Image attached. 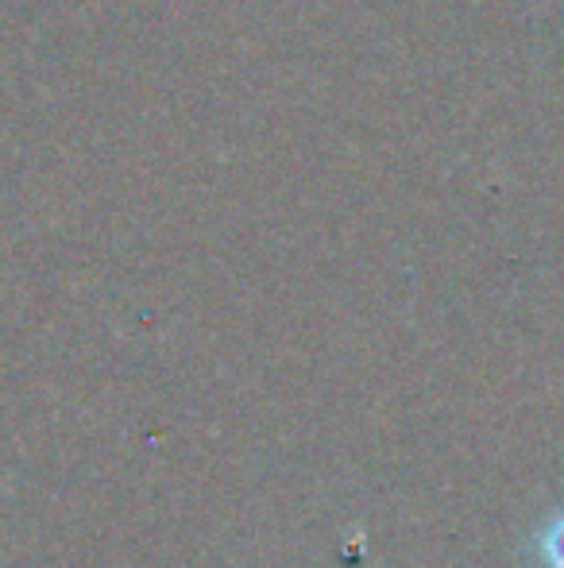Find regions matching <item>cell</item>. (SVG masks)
Returning <instances> with one entry per match:
<instances>
[{
  "label": "cell",
  "mask_w": 564,
  "mask_h": 568,
  "mask_svg": "<svg viewBox=\"0 0 564 568\" xmlns=\"http://www.w3.org/2000/svg\"><path fill=\"white\" fill-rule=\"evenodd\" d=\"M542 557L550 568H564V510L557 518H553L550 526H545L542 534Z\"/></svg>",
  "instance_id": "cell-1"
}]
</instances>
